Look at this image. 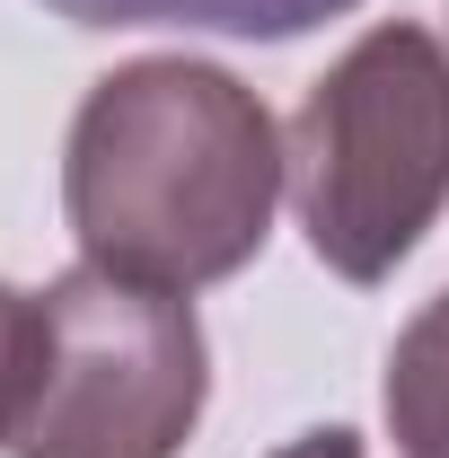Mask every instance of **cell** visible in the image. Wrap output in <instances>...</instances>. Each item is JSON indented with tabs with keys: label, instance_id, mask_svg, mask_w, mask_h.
Returning a JSON list of instances; mask_svg holds the SVG:
<instances>
[{
	"label": "cell",
	"instance_id": "obj_4",
	"mask_svg": "<svg viewBox=\"0 0 449 458\" xmlns=\"http://www.w3.org/2000/svg\"><path fill=\"white\" fill-rule=\"evenodd\" d=\"M71 27H185V36H247V45H282L343 18L352 0H45Z\"/></svg>",
	"mask_w": 449,
	"mask_h": 458
},
{
	"label": "cell",
	"instance_id": "obj_6",
	"mask_svg": "<svg viewBox=\"0 0 449 458\" xmlns=\"http://www.w3.org/2000/svg\"><path fill=\"white\" fill-rule=\"evenodd\" d=\"M27 327H36V300L0 283V450H9V423H18V388H27Z\"/></svg>",
	"mask_w": 449,
	"mask_h": 458
},
{
	"label": "cell",
	"instance_id": "obj_7",
	"mask_svg": "<svg viewBox=\"0 0 449 458\" xmlns=\"http://www.w3.org/2000/svg\"><path fill=\"white\" fill-rule=\"evenodd\" d=\"M274 458H361V441L343 432V423H326V432H300L291 450H274Z\"/></svg>",
	"mask_w": 449,
	"mask_h": 458
},
{
	"label": "cell",
	"instance_id": "obj_2",
	"mask_svg": "<svg viewBox=\"0 0 449 458\" xmlns=\"http://www.w3.org/2000/svg\"><path fill=\"white\" fill-rule=\"evenodd\" d=\"M282 185L326 274L388 283L449 203V54L405 18L370 27L300 98Z\"/></svg>",
	"mask_w": 449,
	"mask_h": 458
},
{
	"label": "cell",
	"instance_id": "obj_3",
	"mask_svg": "<svg viewBox=\"0 0 449 458\" xmlns=\"http://www.w3.org/2000/svg\"><path fill=\"white\" fill-rule=\"evenodd\" d=\"M203 327L185 291L123 283L80 265L36 291L27 388L9 450L18 458H176L203 414Z\"/></svg>",
	"mask_w": 449,
	"mask_h": 458
},
{
	"label": "cell",
	"instance_id": "obj_5",
	"mask_svg": "<svg viewBox=\"0 0 449 458\" xmlns=\"http://www.w3.org/2000/svg\"><path fill=\"white\" fill-rule=\"evenodd\" d=\"M388 423L405 458H449V291L388 352Z\"/></svg>",
	"mask_w": 449,
	"mask_h": 458
},
{
	"label": "cell",
	"instance_id": "obj_1",
	"mask_svg": "<svg viewBox=\"0 0 449 458\" xmlns=\"http://www.w3.org/2000/svg\"><path fill=\"white\" fill-rule=\"evenodd\" d=\"M282 141L256 89L212 62H123L89 89L62 212L89 265L150 291L229 283L274 221Z\"/></svg>",
	"mask_w": 449,
	"mask_h": 458
}]
</instances>
